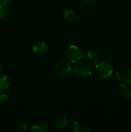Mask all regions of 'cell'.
Returning a JSON list of instances; mask_svg holds the SVG:
<instances>
[{
    "label": "cell",
    "instance_id": "obj_1",
    "mask_svg": "<svg viewBox=\"0 0 131 132\" xmlns=\"http://www.w3.org/2000/svg\"><path fill=\"white\" fill-rule=\"evenodd\" d=\"M66 56L68 60L72 63H77L85 57L84 53L76 45H70L66 48L65 52Z\"/></svg>",
    "mask_w": 131,
    "mask_h": 132
},
{
    "label": "cell",
    "instance_id": "obj_2",
    "mask_svg": "<svg viewBox=\"0 0 131 132\" xmlns=\"http://www.w3.org/2000/svg\"><path fill=\"white\" fill-rule=\"evenodd\" d=\"M95 67L96 74L101 78H108L113 74V67L109 63L105 61L100 62L98 63Z\"/></svg>",
    "mask_w": 131,
    "mask_h": 132
},
{
    "label": "cell",
    "instance_id": "obj_3",
    "mask_svg": "<svg viewBox=\"0 0 131 132\" xmlns=\"http://www.w3.org/2000/svg\"><path fill=\"white\" fill-rule=\"evenodd\" d=\"M73 72L78 77H87L92 74V68L89 63L82 62L76 65Z\"/></svg>",
    "mask_w": 131,
    "mask_h": 132
},
{
    "label": "cell",
    "instance_id": "obj_4",
    "mask_svg": "<svg viewBox=\"0 0 131 132\" xmlns=\"http://www.w3.org/2000/svg\"><path fill=\"white\" fill-rule=\"evenodd\" d=\"M55 70L59 74L62 76H67L72 71V67L67 61H60L55 64Z\"/></svg>",
    "mask_w": 131,
    "mask_h": 132
},
{
    "label": "cell",
    "instance_id": "obj_5",
    "mask_svg": "<svg viewBox=\"0 0 131 132\" xmlns=\"http://www.w3.org/2000/svg\"><path fill=\"white\" fill-rule=\"evenodd\" d=\"M48 50V46L46 43L43 41H38L34 43L32 46V50L35 54L39 55L46 54Z\"/></svg>",
    "mask_w": 131,
    "mask_h": 132
},
{
    "label": "cell",
    "instance_id": "obj_6",
    "mask_svg": "<svg viewBox=\"0 0 131 132\" xmlns=\"http://www.w3.org/2000/svg\"><path fill=\"white\" fill-rule=\"evenodd\" d=\"M86 57L87 58L88 63L92 67H95L98 63V54L96 51L90 50L88 51L86 54Z\"/></svg>",
    "mask_w": 131,
    "mask_h": 132
},
{
    "label": "cell",
    "instance_id": "obj_7",
    "mask_svg": "<svg viewBox=\"0 0 131 132\" xmlns=\"http://www.w3.org/2000/svg\"><path fill=\"white\" fill-rule=\"evenodd\" d=\"M119 92L122 96L125 99H130L131 98V86L129 84L123 82L119 88Z\"/></svg>",
    "mask_w": 131,
    "mask_h": 132
},
{
    "label": "cell",
    "instance_id": "obj_8",
    "mask_svg": "<svg viewBox=\"0 0 131 132\" xmlns=\"http://www.w3.org/2000/svg\"><path fill=\"white\" fill-rule=\"evenodd\" d=\"M11 85V79L6 75H3L0 77V90H5L8 88Z\"/></svg>",
    "mask_w": 131,
    "mask_h": 132
},
{
    "label": "cell",
    "instance_id": "obj_9",
    "mask_svg": "<svg viewBox=\"0 0 131 132\" xmlns=\"http://www.w3.org/2000/svg\"><path fill=\"white\" fill-rule=\"evenodd\" d=\"M48 130V126L44 122H38L35 124L30 129V131L33 132H46Z\"/></svg>",
    "mask_w": 131,
    "mask_h": 132
},
{
    "label": "cell",
    "instance_id": "obj_10",
    "mask_svg": "<svg viewBox=\"0 0 131 132\" xmlns=\"http://www.w3.org/2000/svg\"><path fill=\"white\" fill-rule=\"evenodd\" d=\"M67 123V117L64 115H59L55 119V124L57 128L62 129Z\"/></svg>",
    "mask_w": 131,
    "mask_h": 132
},
{
    "label": "cell",
    "instance_id": "obj_11",
    "mask_svg": "<svg viewBox=\"0 0 131 132\" xmlns=\"http://www.w3.org/2000/svg\"><path fill=\"white\" fill-rule=\"evenodd\" d=\"M63 18L68 22H71L76 18V12L73 9H66L63 12Z\"/></svg>",
    "mask_w": 131,
    "mask_h": 132
},
{
    "label": "cell",
    "instance_id": "obj_12",
    "mask_svg": "<svg viewBox=\"0 0 131 132\" xmlns=\"http://www.w3.org/2000/svg\"><path fill=\"white\" fill-rule=\"evenodd\" d=\"M81 128H82V126L79 121H78L77 120H73L69 122V129L70 131L73 132L80 131Z\"/></svg>",
    "mask_w": 131,
    "mask_h": 132
},
{
    "label": "cell",
    "instance_id": "obj_13",
    "mask_svg": "<svg viewBox=\"0 0 131 132\" xmlns=\"http://www.w3.org/2000/svg\"><path fill=\"white\" fill-rule=\"evenodd\" d=\"M9 12L8 9L6 5H1L0 6V19H3Z\"/></svg>",
    "mask_w": 131,
    "mask_h": 132
},
{
    "label": "cell",
    "instance_id": "obj_14",
    "mask_svg": "<svg viewBox=\"0 0 131 132\" xmlns=\"http://www.w3.org/2000/svg\"><path fill=\"white\" fill-rule=\"evenodd\" d=\"M123 82L129 84V85L131 84V68L128 69L126 72L124 78H123Z\"/></svg>",
    "mask_w": 131,
    "mask_h": 132
},
{
    "label": "cell",
    "instance_id": "obj_15",
    "mask_svg": "<svg viewBox=\"0 0 131 132\" xmlns=\"http://www.w3.org/2000/svg\"><path fill=\"white\" fill-rule=\"evenodd\" d=\"M17 128L18 130H19V131H26L28 129V125L24 122H20L17 125Z\"/></svg>",
    "mask_w": 131,
    "mask_h": 132
},
{
    "label": "cell",
    "instance_id": "obj_16",
    "mask_svg": "<svg viewBox=\"0 0 131 132\" xmlns=\"http://www.w3.org/2000/svg\"><path fill=\"white\" fill-rule=\"evenodd\" d=\"M8 99V95L3 90H0V103H4Z\"/></svg>",
    "mask_w": 131,
    "mask_h": 132
},
{
    "label": "cell",
    "instance_id": "obj_17",
    "mask_svg": "<svg viewBox=\"0 0 131 132\" xmlns=\"http://www.w3.org/2000/svg\"><path fill=\"white\" fill-rule=\"evenodd\" d=\"M123 78L122 75L121 74V73L119 72H116L115 73L114 75V79H115L116 81L117 82H121L122 81H123Z\"/></svg>",
    "mask_w": 131,
    "mask_h": 132
},
{
    "label": "cell",
    "instance_id": "obj_18",
    "mask_svg": "<svg viewBox=\"0 0 131 132\" xmlns=\"http://www.w3.org/2000/svg\"><path fill=\"white\" fill-rule=\"evenodd\" d=\"M11 0H0V6L1 5H6Z\"/></svg>",
    "mask_w": 131,
    "mask_h": 132
},
{
    "label": "cell",
    "instance_id": "obj_19",
    "mask_svg": "<svg viewBox=\"0 0 131 132\" xmlns=\"http://www.w3.org/2000/svg\"><path fill=\"white\" fill-rule=\"evenodd\" d=\"M80 131H83V132H89V130L87 128V127H82L81 128Z\"/></svg>",
    "mask_w": 131,
    "mask_h": 132
},
{
    "label": "cell",
    "instance_id": "obj_20",
    "mask_svg": "<svg viewBox=\"0 0 131 132\" xmlns=\"http://www.w3.org/2000/svg\"><path fill=\"white\" fill-rule=\"evenodd\" d=\"M3 66L0 63V73H1L3 72Z\"/></svg>",
    "mask_w": 131,
    "mask_h": 132
},
{
    "label": "cell",
    "instance_id": "obj_21",
    "mask_svg": "<svg viewBox=\"0 0 131 132\" xmlns=\"http://www.w3.org/2000/svg\"><path fill=\"white\" fill-rule=\"evenodd\" d=\"M83 1H84L85 2H87V3H91V2H93V1H95V0H83Z\"/></svg>",
    "mask_w": 131,
    "mask_h": 132
}]
</instances>
